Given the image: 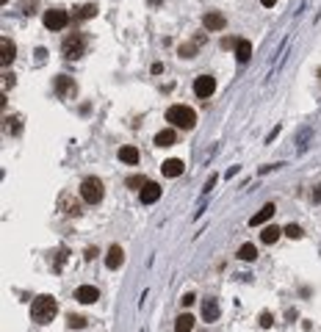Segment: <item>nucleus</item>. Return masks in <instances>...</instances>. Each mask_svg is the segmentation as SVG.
Wrapping results in <instances>:
<instances>
[{"instance_id":"obj_1","label":"nucleus","mask_w":321,"mask_h":332,"mask_svg":"<svg viewBox=\"0 0 321 332\" xmlns=\"http://www.w3.org/2000/svg\"><path fill=\"white\" fill-rule=\"evenodd\" d=\"M59 313V302L50 296V293H42V296L34 299V305H31V318L36 324H50Z\"/></svg>"},{"instance_id":"obj_2","label":"nucleus","mask_w":321,"mask_h":332,"mask_svg":"<svg viewBox=\"0 0 321 332\" xmlns=\"http://www.w3.org/2000/svg\"><path fill=\"white\" fill-rule=\"evenodd\" d=\"M166 122L172 128H180V130H191L197 125V114L188 105H172L166 111Z\"/></svg>"},{"instance_id":"obj_3","label":"nucleus","mask_w":321,"mask_h":332,"mask_svg":"<svg viewBox=\"0 0 321 332\" xmlns=\"http://www.w3.org/2000/svg\"><path fill=\"white\" fill-rule=\"evenodd\" d=\"M86 36L83 34H69L67 39H64V44H61V50H64V59H69V61H75V59H80L83 56V50H86Z\"/></svg>"},{"instance_id":"obj_4","label":"nucleus","mask_w":321,"mask_h":332,"mask_svg":"<svg viewBox=\"0 0 321 332\" xmlns=\"http://www.w3.org/2000/svg\"><path fill=\"white\" fill-rule=\"evenodd\" d=\"M80 196H83V202L97 205L102 199V180L100 177H86L83 183H80Z\"/></svg>"},{"instance_id":"obj_5","label":"nucleus","mask_w":321,"mask_h":332,"mask_svg":"<svg viewBox=\"0 0 321 332\" xmlns=\"http://www.w3.org/2000/svg\"><path fill=\"white\" fill-rule=\"evenodd\" d=\"M67 22H69V14H67V11H61V9L44 11V25L50 28V31H61V28H67Z\"/></svg>"},{"instance_id":"obj_6","label":"nucleus","mask_w":321,"mask_h":332,"mask_svg":"<svg viewBox=\"0 0 321 332\" xmlns=\"http://www.w3.org/2000/svg\"><path fill=\"white\" fill-rule=\"evenodd\" d=\"M213 92H216V80H213L211 75H200L194 80V94L197 97H211Z\"/></svg>"},{"instance_id":"obj_7","label":"nucleus","mask_w":321,"mask_h":332,"mask_svg":"<svg viewBox=\"0 0 321 332\" xmlns=\"http://www.w3.org/2000/svg\"><path fill=\"white\" fill-rule=\"evenodd\" d=\"M75 299L80 305H94V302L100 299V291L94 288V285H80V288L75 291Z\"/></svg>"},{"instance_id":"obj_8","label":"nucleus","mask_w":321,"mask_h":332,"mask_svg":"<svg viewBox=\"0 0 321 332\" xmlns=\"http://www.w3.org/2000/svg\"><path fill=\"white\" fill-rule=\"evenodd\" d=\"M274 213H277V208H274L271 202H269V205H263L261 211H258V213L252 216V219H249V224H252V227H261V224H266V221H269L271 216H274Z\"/></svg>"},{"instance_id":"obj_9","label":"nucleus","mask_w":321,"mask_h":332,"mask_svg":"<svg viewBox=\"0 0 321 332\" xmlns=\"http://www.w3.org/2000/svg\"><path fill=\"white\" fill-rule=\"evenodd\" d=\"M139 196H141V202L144 205H152V202H158V196H160V186L158 183H147V186L139 191Z\"/></svg>"},{"instance_id":"obj_10","label":"nucleus","mask_w":321,"mask_h":332,"mask_svg":"<svg viewBox=\"0 0 321 332\" xmlns=\"http://www.w3.org/2000/svg\"><path fill=\"white\" fill-rule=\"evenodd\" d=\"M183 166H186V163L180 161V158H169V161H163L160 172H163L166 177H178V175H183Z\"/></svg>"},{"instance_id":"obj_11","label":"nucleus","mask_w":321,"mask_h":332,"mask_svg":"<svg viewBox=\"0 0 321 332\" xmlns=\"http://www.w3.org/2000/svg\"><path fill=\"white\" fill-rule=\"evenodd\" d=\"M216 318H219V302L202 299V321H216Z\"/></svg>"},{"instance_id":"obj_12","label":"nucleus","mask_w":321,"mask_h":332,"mask_svg":"<svg viewBox=\"0 0 321 332\" xmlns=\"http://www.w3.org/2000/svg\"><path fill=\"white\" fill-rule=\"evenodd\" d=\"M202 25L208 28V31H221L224 28V14H219V11H208L202 20Z\"/></svg>"},{"instance_id":"obj_13","label":"nucleus","mask_w":321,"mask_h":332,"mask_svg":"<svg viewBox=\"0 0 321 332\" xmlns=\"http://www.w3.org/2000/svg\"><path fill=\"white\" fill-rule=\"evenodd\" d=\"M14 56H17L14 42H11V39H3V47H0V61H3V67H9L11 61H14Z\"/></svg>"},{"instance_id":"obj_14","label":"nucleus","mask_w":321,"mask_h":332,"mask_svg":"<svg viewBox=\"0 0 321 332\" xmlns=\"http://www.w3.org/2000/svg\"><path fill=\"white\" fill-rule=\"evenodd\" d=\"M236 59H238V64H246V61L252 59V44L244 42V39H238V44H236Z\"/></svg>"},{"instance_id":"obj_15","label":"nucleus","mask_w":321,"mask_h":332,"mask_svg":"<svg viewBox=\"0 0 321 332\" xmlns=\"http://www.w3.org/2000/svg\"><path fill=\"white\" fill-rule=\"evenodd\" d=\"M175 141H178V133H175V128L160 130L158 136H155V144H158V147H172Z\"/></svg>"},{"instance_id":"obj_16","label":"nucleus","mask_w":321,"mask_h":332,"mask_svg":"<svg viewBox=\"0 0 321 332\" xmlns=\"http://www.w3.org/2000/svg\"><path fill=\"white\" fill-rule=\"evenodd\" d=\"M56 92H59L61 97H67V94L75 92V83H72L67 75H59V78H56Z\"/></svg>"},{"instance_id":"obj_17","label":"nucleus","mask_w":321,"mask_h":332,"mask_svg":"<svg viewBox=\"0 0 321 332\" xmlns=\"http://www.w3.org/2000/svg\"><path fill=\"white\" fill-rule=\"evenodd\" d=\"M105 266L108 269H119L122 266V247H111L108 255H105Z\"/></svg>"},{"instance_id":"obj_18","label":"nucleus","mask_w":321,"mask_h":332,"mask_svg":"<svg viewBox=\"0 0 321 332\" xmlns=\"http://www.w3.org/2000/svg\"><path fill=\"white\" fill-rule=\"evenodd\" d=\"M119 161L122 163H139V150L136 147H119Z\"/></svg>"},{"instance_id":"obj_19","label":"nucleus","mask_w":321,"mask_h":332,"mask_svg":"<svg viewBox=\"0 0 321 332\" xmlns=\"http://www.w3.org/2000/svg\"><path fill=\"white\" fill-rule=\"evenodd\" d=\"M191 330H194V315L183 313L178 318V324H175V332H191Z\"/></svg>"},{"instance_id":"obj_20","label":"nucleus","mask_w":321,"mask_h":332,"mask_svg":"<svg viewBox=\"0 0 321 332\" xmlns=\"http://www.w3.org/2000/svg\"><path fill=\"white\" fill-rule=\"evenodd\" d=\"M280 233H282V230H280V227H274V224H269V227H266V230L261 233V241H263V244H274V241L280 238Z\"/></svg>"},{"instance_id":"obj_21","label":"nucleus","mask_w":321,"mask_h":332,"mask_svg":"<svg viewBox=\"0 0 321 332\" xmlns=\"http://www.w3.org/2000/svg\"><path fill=\"white\" fill-rule=\"evenodd\" d=\"M94 14H97V6H94V3H86V6H80V9H78L75 17L78 20H89V17H94Z\"/></svg>"},{"instance_id":"obj_22","label":"nucleus","mask_w":321,"mask_h":332,"mask_svg":"<svg viewBox=\"0 0 321 332\" xmlns=\"http://www.w3.org/2000/svg\"><path fill=\"white\" fill-rule=\"evenodd\" d=\"M238 257H241V260H255V257H258V252H255L252 244H244V247L238 249Z\"/></svg>"},{"instance_id":"obj_23","label":"nucleus","mask_w":321,"mask_h":332,"mask_svg":"<svg viewBox=\"0 0 321 332\" xmlns=\"http://www.w3.org/2000/svg\"><path fill=\"white\" fill-rule=\"evenodd\" d=\"M144 186H147V180H144L141 175H133V177H127V188H136V191H141Z\"/></svg>"},{"instance_id":"obj_24","label":"nucleus","mask_w":321,"mask_h":332,"mask_svg":"<svg viewBox=\"0 0 321 332\" xmlns=\"http://www.w3.org/2000/svg\"><path fill=\"white\" fill-rule=\"evenodd\" d=\"M282 233H285L288 238H302V227H299V224H288Z\"/></svg>"},{"instance_id":"obj_25","label":"nucleus","mask_w":321,"mask_h":332,"mask_svg":"<svg viewBox=\"0 0 321 332\" xmlns=\"http://www.w3.org/2000/svg\"><path fill=\"white\" fill-rule=\"evenodd\" d=\"M69 327H72V330H83L86 318H83V315H69Z\"/></svg>"},{"instance_id":"obj_26","label":"nucleus","mask_w":321,"mask_h":332,"mask_svg":"<svg viewBox=\"0 0 321 332\" xmlns=\"http://www.w3.org/2000/svg\"><path fill=\"white\" fill-rule=\"evenodd\" d=\"M6 128H9V133H17V130H20V117H11Z\"/></svg>"},{"instance_id":"obj_27","label":"nucleus","mask_w":321,"mask_h":332,"mask_svg":"<svg viewBox=\"0 0 321 332\" xmlns=\"http://www.w3.org/2000/svg\"><path fill=\"white\" fill-rule=\"evenodd\" d=\"M271 324H274L271 313H263V315H261V327H271Z\"/></svg>"},{"instance_id":"obj_28","label":"nucleus","mask_w":321,"mask_h":332,"mask_svg":"<svg viewBox=\"0 0 321 332\" xmlns=\"http://www.w3.org/2000/svg\"><path fill=\"white\" fill-rule=\"evenodd\" d=\"M194 299H197L194 293H186V296H183V305H186V307H188V305H194Z\"/></svg>"},{"instance_id":"obj_29","label":"nucleus","mask_w":321,"mask_h":332,"mask_svg":"<svg viewBox=\"0 0 321 332\" xmlns=\"http://www.w3.org/2000/svg\"><path fill=\"white\" fill-rule=\"evenodd\" d=\"M236 44H238L236 39H224V42H221V47H236Z\"/></svg>"},{"instance_id":"obj_30","label":"nucleus","mask_w":321,"mask_h":332,"mask_svg":"<svg viewBox=\"0 0 321 332\" xmlns=\"http://www.w3.org/2000/svg\"><path fill=\"white\" fill-rule=\"evenodd\" d=\"M313 199H316V202H321V186L316 188V191H313Z\"/></svg>"},{"instance_id":"obj_31","label":"nucleus","mask_w":321,"mask_h":332,"mask_svg":"<svg viewBox=\"0 0 321 332\" xmlns=\"http://www.w3.org/2000/svg\"><path fill=\"white\" fill-rule=\"evenodd\" d=\"M263 6H266V9H271V6H274V3H277V0H261Z\"/></svg>"},{"instance_id":"obj_32","label":"nucleus","mask_w":321,"mask_h":332,"mask_svg":"<svg viewBox=\"0 0 321 332\" xmlns=\"http://www.w3.org/2000/svg\"><path fill=\"white\" fill-rule=\"evenodd\" d=\"M319 75H321V69H319Z\"/></svg>"}]
</instances>
